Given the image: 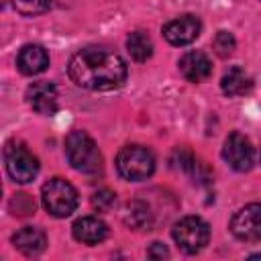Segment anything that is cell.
<instances>
[{
    "label": "cell",
    "instance_id": "d6986e66",
    "mask_svg": "<svg viewBox=\"0 0 261 261\" xmlns=\"http://www.w3.org/2000/svg\"><path fill=\"white\" fill-rule=\"evenodd\" d=\"M14 8L27 16H33V14H39V12H45L49 6H51V0H12Z\"/></svg>",
    "mask_w": 261,
    "mask_h": 261
},
{
    "label": "cell",
    "instance_id": "30bf717a",
    "mask_svg": "<svg viewBox=\"0 0 261 261\" xmlns=\"http://www.w3.org/2000/svg\"><path fill=\"white\" fill-rule=\"evenodd\" d=\"M27 100L39 114H55L59 106V94L51 82H33L27 88Z\"/></svg>",
    "mask_w": 261,
    "mask_h": 261
},
{
    "label": "cell",
    "instance_id": "ba28073f",
    "mask_svg": "<svg viewBox=\"0 0 261 261\" xmlns=\"http://www.w3.org/2000/svg\"><path fill=\"white\" fill-rule=\"evenodd\" d=\"M222 157L224 161L237 169V171H249L253 167V161H255V149L251 145V141L241 135V133H230L224 141V147H222Z\"/></svg>",
    "mask_w": 261,
    "mask_h": 261
},
{
    "label": "cell",
    "instance_id": "9c48e42d",
    "mask_svg": "<svg viewBox=\"0 0 261 261\" xmlns=\"http://www.w3.org/2000/svg\"><path fill=\"white\" fill-rule=\"evenodd\" d=\"M200 31H202L200 18L194 16V14H184L179 18L169 20L163 27V37L167 39V43H171L175 47H181V45H190L192 41H196Z\"/></svg>",
    "mask_w": 261,
    "mask_h": 261
},
{
    "label": "cell",
    "instance_id": "7a4b0ae2",
    "mask_svg": "<svg viewBox=\"0 0 261 261\" xmlns=\"http://www.w3.org/2000/svg\"><path fill=\"white\" fill-rule=\"evenodd\" d=\"M65 157L69 165L82 173H98L102 169V155L94 139L84 130H71L67 135Z\"/></svg>",
    "mask_w": 261,
    "mask_h": 261
},
{
    "label": "cell",
    "instance_id": "e0dca14e",
    "mask_svg": "<svg viewBox=\"0 0 261 261\" xmlns=\"http://www.w3.org/2000/svg\"><path fill=\"white\" fill-rule=\"evenodd\" d=\"M124 222L130 226V228H145L151 224V212H149V206L143 204V202H128L124 206V214H122Z\"/></svg>",
    "mask_w": 261,
    "mask_h": 261
},
{
    "label": "cell",
    "instance_id": "6da1fadb",
    "mask_svg": "<svg viewBox=\"0 0 261 261\" xmlns=\"http://www.w3.org/2000/svg\"><path fill=\"white\" fill-rule=\"evenodd\" d=\"M67 71L75 86L104 92L122 86L128 69L120 55L104 47H86L69 59Z\"/></svg>",
    "mask_w": 261,
    "mask_h": 261
},
{
    "label": "cell",
    "instance_id": "8992f818",
    "mask_svg": "<svg viewBox=\"0 0 261 261\" xmlns=\"http://www.w3.org/2000/svg\"><path fill=\"white\" fill-rule=\"evenodd\" d=\"M4 161L6 171L16 184H29L39 173V161L37 157L22 145V143H8L4 149Z\"/></svg>",
    "mask_w": 261,
    "mask_h": 261
},
{
    "label": "cell",
    "instance_id": "44dd1931",
    "mask_svg": "<svg viewBox=\"0 0 261 261\" xmlns=\"http://www.w3.org/2000/svg\"><path fill=\"white\" fill-rule=\"evenodd\" d=\"M147 255H149L151 259H163V257H167V255H169V251H167L161 243H153V245H151V249L147 251Z\"/></svg>",
    "mask_w": 261,
    "mask_h": 261
},
{
    "label": "cell",
    "instance_id": "8fae6325",
    "mask_svg": "<svg viewBox=\"0 0 261 261\" xmlns=\"http://www.w3.org/2000/svg\"><path fill=\"white\" fill-rule=\"evenodd\" d=\"M179 71L188 82H204L212 73V63L206 53L202 51H190L179 59Z\"/></svg>",
    "mask_w": 261,
    "mask_h": 261
},
{
    "label": "cell",
    "instance_id": "4fadbf2b",
    "mask_svg": "<svg viewBox=\"0 0 261 261\" xmlns=\"http://www.w3.org/2000/svg\"><path fill=\"white\" fill-rule=\"evenodd\" d=\"M16 65L24 75H37V73L47 69L49 55L41 45H24L18 53Z\"/></svg>",
    "mask_w": 261,
    "mask_h": 261
},
{
    "label": "cell",
    "instance_id": "5b68a950",
    "mask_svg": "<svg viewBox=\"0 0 261 261\" xmlns=\"http://www.w3.org/2000/svg\"><path fill=\"white\" fill-rule=\"evenodd\" d=\"M173 241L177 247L186 253H198L208 245L210 239V228L200 216H184L173 224L171 230Z\"/></svg>",
    "mask_w": 261,
    "mask_h": 261
},
{
    "label": "cell",
    "instance_id": "ac0fdd59",
    "mask_svg": "<svg viewBox=\"0 0 261 261\" xmlns=\"http://www.w3.org/2000/svg\"><path fill=\"white\" fill-rule=\"evenodd\" d=\"M234 37L230 35V33H226V31H218L216 33V37H214V41H212V47H214V53L218 55V57H228L232 51H234Z\"/></svg>",
    "mask_w": 261,
    "mask_h": 261
},
{
    "label": "cell",
    "instance_id": "277c9868",
    "mask_svg": "<svg viewBox=\"0 0 261 261\" xmlns=\"http://www.w3.org/2000/svg\"><path fill=\"white\" fill-rule=\"evenodd\" d=\"M41 200H43L45 210L51 216L65 218L77 206V192H75V188L69 181H65L61 177H53L47 184H43V188H41Z\"/></svg>",
    "mask_w": 261,
    "mask_h": 261
},
{
    "label": "cell",
    "instance_id": "5bb4252c",
    "mask_svg": "<svg viewBox=\"0 0 261 261\" xmlns=\"http://www.w3.org/2000/svg\"><path fill=\"white\" fill-rule=\"evenodd\" d=\"M12 245L24 255H39L47 247V237L37 226H24L12 234Z\"/></svg>",
    "mask_w": 261,
    "mask_h": 261
},
{
    "label": "cell",
    "instance_id": "7c38bea8",
    "mask_svg": "<svg viewBox=\"0 0 261 261\" xmlns=\"http://www.w3.org/2000/svg\"><path fill=\"white\" fill-rule=\"evenodd\" d=\"M71 232H73L75 241H80V243L98 245L108 237V226L104 220H100L96 216H84V218H77L73 222Z\"/></svg>",
    "mask_w": 261,
    "mask_h": 261
},
{
    "label": "cell",
    "instance_id": "3957f363",
    "mask_svg": "<svg viewBox=\"0 0 261 261\" xmlns=\"http://www.w3.org/2000/svg\"><path fill=\"white\" fill-rule=\"evenodd\" d=\"M116 169L128 181L147 179L155 169V157L147 147L126 145L116 155Z\"/></svg>",
    "mask_w": 261,
    "mask_h": 261
},
{
    "label": "cell",
    "instance_id": "ffe728a7",
    "mask_svg": "<svg viewBox=\"0 0 261 261\" xmlns=\"http://www.w3.org/2000/svg\"><path fill=\"white\" fill-rule=\"evenodd\" d=\"M92 204L98 210H108L114 204V192H110V190H98L92 196Z\"/></svg>",
    "mask_w": 261,
    "mask_h": 261
},
{
    "label": "cell",
    "instance_id": "9a60e30c",
    "mask_svg": "<svg viewBox=\"0 0 261 261\" xmlns=\"http://www.w3.org/2000/svg\"><path fill=\"white\" fill-rule=\"evenodd\" d=\"M220 88L226 96H243V94H249L251 88H253V80L249 77V73L241 67H230L224 75H222V82H220Z\"/></svg>",
    "mask_w": 261,
    "mask_h": 261
},
{
    "label": "cell",
    "instance_id": "2e32d148",
    "mask_svg": "<svg viewBox=\"0 0 261 261\" xmlns=\"http://www.w3.org/2000/svg\"><path fill=\"white\" fill-rule=\"evenodd\" d=\"M126 49H128L130 57H133L135 61H139V63L147 61V59L153 55V43H151L149 35L143 33V31H135V33L128 35V39H126Z\"/></svg>",
    "mask_w": 261,
    "mask_h": 261
},
{
    "label": "cell",
    "instance_id": "52a82bcc",
    "mask_svg": "<svg viewBox=\"0 0 261 261\" xmlns=\"http://www.w3.org/2000/svg\"><path fill=\"white\" fill-rule=\"evenodd\" d=\"M230 232L245 243L261 241V204H247L234 212L230 220Z\"/></svg>",
    "mask_w": 261,
    "mask_h": 261
}]
</instances>
